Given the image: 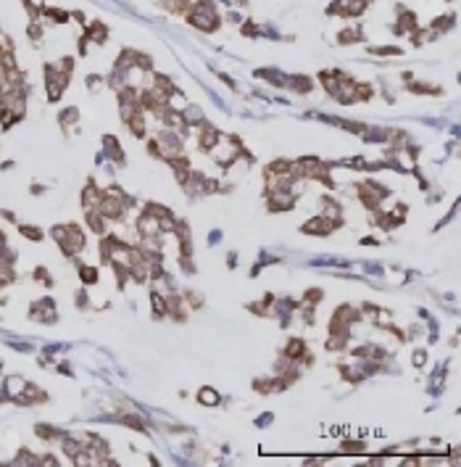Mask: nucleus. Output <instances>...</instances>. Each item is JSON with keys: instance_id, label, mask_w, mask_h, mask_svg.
Returning a JSON list of instances; mask_svg holds the SVG:
<instances>
[{"instance_id": "obj_2", "label": "nucleus", "mask_w": 461, "mask_h": 467, "mask_svg": "<svg viewBox=\"0 0 461 467\" xmlns=\"http://www.w3.org/2000/svg\"><path fill=\"white\" fill-rule=\"evenodd\" d=\"M79 277H82V283L93 285V283H98V269L95 267H79Z\"/></svg>"}, {"instance_id": "obj_1", "label": "nucleus", "mask_w": 461, "mask_h": 467, "mask_svg": "<svg viewBox=\"0 0 461 467\" xmlns=\"http://www.w3.org/2000/svg\"><path fill=\"white\" fill-rule=\"evenodd\" d=\"M24 386H27V383H24L21 378H16V375H14V378H8V380H5V386H3V396L5 399H19V396H21V391H24Z\"/></svg>"}, {"instance_id": "obj_4", "label": "nucleus", "mask_w": 461, "mask_h": 467, "mask_svg": "<svg viewBox=\"0 0 461 467\" xmlns=\"http://www.w3.org/2000/svg\"><path fill=\"white\" fill-rule=\"evenodd\" d=\"M200 401H203V404H216L219 396H216V391H211V388H203V391H200Z\"/></svg>"}, {"instance_id": "obj_3", "label": "nucleus", "mask_w": 461, "mask_h": 467, "mask_svg": "<svg viewBox=\"0 0 461 467\" xmlns=\"http://www.w3.org/2000/svg\"><path fill=\"white\" fill-rule=\"evenodd\" d=\"M19 230H21V235H27L29 241H42V230H37V227H29V224H19Z\"/></svg>"}]
</instances>
